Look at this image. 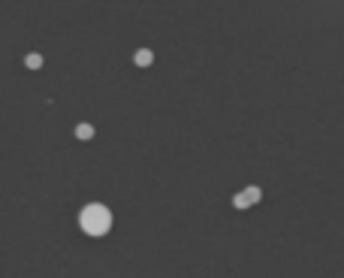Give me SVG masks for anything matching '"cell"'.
Returning <instances> with one entry per match:
<instances>
[{"mask_svg":"<svg viewBox=\"0 0 344 278\" xmlns=\"http://www.w3.org/2000/svg\"><path fill=\"white\" fill-rule=\"evenodd\" d=\"M24 64H28L31 70H39V67H42V58H39V55H28V58H24Z\"/></svg>","mask_w":344,"mask_h":278,"instance_id":"cell-5","label":"cell"},{"mask_svg":"<svg viewBox=\"0 0 344 278\" xmlns=\"http://www.w3.org/2000/svg\"><path fill=\"white\" fill-rule=\"evenodd\" d=\"M76 136L79 139H94V127H91V124H79V127H76Z\"/></svg>","mask_w":344,"mask_h":278,"instance_id":"cell-4","label":"cell"},{"mask_svg":"<svg viewBox=\"0 0 344 278\" xmlns=\"http://www.w3.org/2000/svg\"><path fill=\"white\" fill-rule=\"evenodd\" d=\"M236 208H248V206H254V203H260V188H244L241 194H236Z\"/></svg>","mask_w":344,"mask_h":278,"instance_id":"cell-2","label":"cell"},{"mask_svg":"<svg viewBox=\"0 0 344 278\" xmlns=\"http://www.w3.org/2000/svg\"><path fill=\"white\" fill-rule=\"evenodd\" d=\"M112 224H115L112 208L103 206V203H88V206L79 212V227H82L85 236L100 239V236H106V233L112 230Z\"/></svg>","mask_w":344,"mask_h":278,"instance_id":"cell-1","label":"cell"},{"mask_svg":"<svg viewBox=\"0 0 344 278\" xmlns=\"http://www.w3.org/2000/svg\"><path fill=\"white\" fill-rule=\"evenodd\" d=\"M133 61H136V67H148V64L154 61V55H151V49H139Z\"/></svg>","mask_w":344,"mask_h":278,"instance_id":"cell-3","label":"cell"}]
</instances>
